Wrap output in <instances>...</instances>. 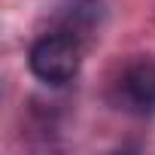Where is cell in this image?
<instances>
[{"mask_svg":"<svg viewBox=\"0 0 155 155\" xmlns=\"http://www.w3.org/2000/svg\"><path fill=\"white\" fill-rule=\"evenodd\" d=\"M82 49L73 34H46L31 49V73L49 85H64L79 73Z\"/></svg>","mask_w":155,"mask_h":155,"instance_id":"obj_1","label":"cell"},{"mask_svg":"<svg viewBox=\"0 0 155 155\" xmlns=\"http://www.w3.org/2000/svg\"><path fill=\"white\" fill-rule=\"evenodd\" d=\"M122 91H125V101L131 110H137V113L155 110V64H149V61L134 64L122 79Z\"/></svg>","mask_w":155,"mask_h":155,"instance_id":"obj_2","label":"cell"}]
</instances>
